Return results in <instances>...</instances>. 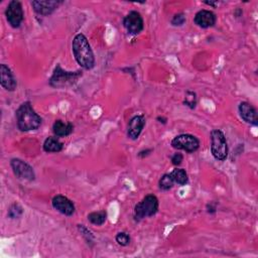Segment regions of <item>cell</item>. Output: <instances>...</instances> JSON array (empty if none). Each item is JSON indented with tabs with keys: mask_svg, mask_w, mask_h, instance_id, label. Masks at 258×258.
<instances>
[{
	"mask_svg": "<svg viewBox=\"0 0 258 258\" xmlns=\"http://www.w3.org/2000/svg\"><path fill=\"white\" fill-rule=\"evenodd\" d=\"M72 48L77 62L85 70H91L95 66V56L87 37L83 33H78L73 41Z\"/></svg>",
	"mask_w": 258,
	"mask_h": 258,
	"instance_id": "cell-1",
	"label": "cell"
},
{
	"mask_svg": "<svg viewBox=\"0 0 258 258\" xmlns=\"http://www.w3.org/2000/svg\"><path fill=\"white\" fill-rule=\"evenodd\" d=\"M17 127L20 131H31L41 125V117L34 111L29 101L23 102L15 112Z\"/></svg>",
	"mask_w": 258,
	"mask_h": 258,
	"instance_id": "cell-2",
	"label": "cell"
},
{
	"mask_svg": "<svg viewBox=\"0 0 258 258\" xmlns=\"http://www.w3.org/2000/svg\"><path fill=\"white\" fill-rule=\"evenodd\" d=\"M158 199L154 195L145 196L134 208V219L140 221L147 217L154 216L158 211Z\"/></svg>",
	"mask_w": 258,
	"mask_h": 258,
	"instance_id": "cell-3",
	"label": "cell"
},
{
	"mask_svg": "<svg viewBox=\"0 0 258 258\" xmlns=\"http://www.w3.org/2000/svg\"><path fill=\"white\" fill-rule=\"evenodd\" d=\"M211 152L219 161H224L228 157L227 140L225 134L219 129H214L211 132Z\"/></svg>",
	"mask_w": 258,
	"mask_h": 258,
	"instance_id": "cell-4",
	"label": "cell"
},
{
	"mask_svg": "<svg viewBox=\"0 0 258 258\" xmlns=\"http://www.w3.org/2000/svg\"><path fill=\"white\" fill-rule=\"evenodd\" d=\"M82 76V72H66L59 64L53 71V74L49 80V85L53 88H63L73 85Z\"/></svg>",
	"mask_w": 258,
	"mask_h": 258,
	"instance_id": "cell-5",
	"label": "cell"
},
{
	"mask_svg": "<svg viewBox=\"0 0 258 258\" xmlns=\"http://www.w3.org/2000/svg\"><path fill=\"white\" fill-rule=\"evenodd\" d=\"M171 146L178 150L194 153L200 147V140L191 134H179L171 140Z\"/></svg>",
	"mask_w": 258,
	"mask_h": 258,
	"instance_id": "cell-6",
	"label": "cell"
},
{
	"mask_svg": "<svg viewBox=\"0 0 258 258\" xmlns=\"http://www.w3.org/2000/svg\"><path fill=\"white\" fill-rule=\"evenodd\" d=\"M5 16L11 27L18 28L24 18V13H23L21 3L16 0L10 1L5 10Z\"/></svg>",
	"mask_w": 258,
	"mask_h": 258,
	"instance_id": "cell-7",
	"label": "cell"
},
{
	"mask_svg": "<svg viewBox=\"0 0 258 258\" xmlns=\"http://www.w3.org/2000/svg\"><path fill=\"white\" fill-rule=\"evenodd\" d=\"M123 26L127 32L132 35H136L143 30L144 22L141 14L137 11H130L123 19Z\"/></svg>",
	"mask_w": 258,
	"mask_h": 258,
	"instance_id": "cell-8",
	"label": "cell"
},
{
	"mask_svg": "<svg viewBox=\"0 0 258 258\" xmlns=\"http://www.w3.org/2000/svg\"><path fill=\"white\" fill-rule=\"evenodd\" d=\"M10 165L16 177L25 180H33L35 178L33 168L25 161L19 158H12L10 161Z\"/></svg>",
	"mask_w": 258,
	"mask_h": 258,
	"instance_id": "cell-9",
	"label": "cell"
},
{
	"mask_svg": "<svg viewBox=\"0 0 258 258\" xmlns=\"http://www.w3.org/2000/svg\"><path fill=\"white\" fill-rule=\"evenodd\" d=\"M51 204L57 212L64 216H72L76 210L74 203L62 195H56L55 197H53Z\"/></svg>",
	"mask_w": 258,
	"mask_h": 258,
	"instance_id": "cell-10",
	"label": "cell"
},
{
	"mask_svg": "<svg viewBox=\"0 0 258 258\" xmlns=\"http://www.w3.org/2000/svg\"><path fill=\"white\" fill-rule=\"evenodd\" d=\"M145 123H146V120L143 115L133 116L128 122L127 136L132 140L137 139L139 137V135L141 134V132L145 126Z\"/></svg>",
	"mask_w": 258,
	"mask_h": 258,
	"instance_id": "cell-11",
	"label": "cell"
},
{
	"mask_svg": "<svg viewBox=\"0 0 258 258\" xmlns=\"http://www.w3.org/2000/svg\"><path fill=\"white\" fill-rule=\"evenodd\" d=\"M62 2L61 1H55V0H45V1H39V0H33L31 1V6L33 10L42 16L50 15Z\"/></svg>",
	"mask_w": 258,
	"mask_h": 258,
	"instance_id": "cell-12",
	"label": "cell"
},
{
	"mask_svg": "<svg viewBox=\"0 0 258 258\" xmlns=\"http://www.w3.org/2000/svg\"><path fill=\"white\" fill-rule=\"evenodd\" d=\"M216 14L213 11L202 9L195 15L194 22L201 28H209L216 24Z\"/></svg>",
	"mask_w": 258,
	"mask_h": 258,
	"instance_id": "cell-13",
	"label": "cell"
},
{
	"mask_svg": "<svg viewBox=\"0 0 258 258\" xmlns=\"http://www.w3.org/2000/svg\"><path fill=\"white\" fill-rule=\"evenodd\" d=\"M241 118L252 125L258 124V113L257 110L248 102H241L238 107Z\"/></svg>",
	"mask_w": 258,
	"mask_h": 258,
	"instance_id": "cell-14",
	"label": "cell"
},
{
	"mask_svg": "<svg viewBox=\"0 0 258 258\" xmlns=\"http://www.w3.org/2000/svg\"><path fill=\"white\" fill-rule=\"evenodd\" d=\"M0 83H1V86L9 92L14 91L17 86L16 80L11 70L4 63L0 64Z\"/></svg>",
	"mask_w": 258,
	"mask_h": 258,
	"instance_id": "cell-15",
	"label": "cell"
},
{
	"mask_svg": "<svg viewBox=\"0 0 258 258\" xmlns=\"http://www.w3.org/2000/svg\"><path fill=\"white\" fill-rule=\"evenodd\" d=\"M74 130V126L71 123H66L62 120H55L52 125V132L56 137L69 136Z\"/></svg>",
	"mask_w": 258,
	"mask_h": 258,
	"instance_id": "cell-16",
	"label": "cell"
},
{
	"mask_svg": "<svg viewBox=\"0 0 258 258\" xmlns=\"http://www.w3.org/2000/svg\"><path fill=\"white\" fill-rule=\"evenodd\" d=\"M62 149V143L56 136L47 137L43 142V150L45 152H59Z\"/></svg>",
	"mask_w": 258,
	"mask_h": 258,
	"instance_id": "cell-17",
	"label": "cell"
},
{
	"mask_svg": "<svg viewBox=\"0 0 258 258\" xmlns=\"http://www.w3.org/2000/svg\"><path fill=\"white\" fill-rule=\"evenodd\" d=\"M170 175L172 176L174 182H176L179 185H184L188 182V177L185 169L183 168H174L171 172Z\"/></svg>",
	"mask_w": 258,
	"mask_h": 258,
	"instance_id": "cell-18",
	"label": "cell"
},
{
	"mask_svg": "<svg viewBox=\"0 0 258 258\" xmlns=\"http://www.w3.org/2000/svg\"><path fill=\"white\" fill-rule=\"evenodd\" d=\"M107 220V213L106 211H99V212H92L88 215V221L96 226H102Z\"/></svg>",
	"mask_w": 258,
	"mask_h": 258,
	"instance_id": "cell-19",
	"label": "cell"
},
{
	"mask_svg": "<svg viewBox=\"0 0 258 258\" xmlns=\"http://www.w3.org/2000/svg\"><path fill=\"white\" fill-rule=\"evenodd\" d=\"M173 183H174V180L172 178V176L170 175V173H164L159 181H158V185H159V188L162 189V190H168L170 189L172 186H173Z\"/></svg>",
	"mask_w": 258,
	"mask_h": 258,
	"instance_id": "cell-20",
	"label": "cell"
},
{
	"mask_svg": "<svg viewBox=\"0 0 258 258\" xmlns=\"http://www.w3.org/2000/svg\"><path fill=\"white\" fill-rule=\"evenodd\" d=\"M183 104L185 106H187L188 108L194 109L197 105V95H196V93L191 92V91H187L185 93V96H184Z\"/></svg>",
	"mask_w": 258,
	"mask_h": 258,
	"instance_id": "cell-21",
	"label": "cell"
},
{
	"mask_svg": "<svg viewBox=\"0 0 258 258\" xmlns=\"http://www.w3.org/2000/svg\"><path fill=\"white\" fill-rule=\"evenodd\" d=\"M23 213L22 208L18 204H12L8 209V216L11 219H17L19 218Z\"/></svg>",
	"mask_w": 258,
	"mask_h": 258,
	"instance_id": "cell-22",
	"label": "cell"
},
{
	"mask_svg": "<svg viewBox=\"0 0 258 258\" xmlns=\"http://www.w3.org/2000/svg\"><path fill=\"white\" fill-rule=\"evenodd\" d=\"M116 242L120 246H127L130 243V236L126 232H120L115 237Z\"/></svg>",
	"mask_w": 258,
	"mask_h": 258,
	"instance_id": "cell-23",
	"label": "cell"
},
{
	"mask_svg": "<svg viewBox=\"0 0 258 258\" xmlns=\"http://www.w3.org/2000/svg\"><path fill=\"white\" fill-rule=\"evenodd\" d=\"M78 230L80 231V233L82 234V236L86 239V241H87L88 243L93 242L94 236H93V234L91 233V231H89L88 228H86L84 225H78Z\"/></svg>",
	"mask_w": 258,
	"mask_h": 258,
	"instance_id": "cell-24",
	"label": "cell"
},
{
	"mask_svg": "<svg viewBox=\"0 0 258 258\" xmlns=\"http://www.w3.org/2000/svg\"><path fill=\"white\" fill-rule=\"evenodd\" d=\"M185 22V15L183 13L175 14L171 19V24L173 26H181Z\"/></svg>",
	"mask_w": 258,
	"mask_h": 258,
	"instance_id": "cell-25",
	"label": "cell"
},
{
	"mask_svg": "<svg viewBox=\"0 0 258 258\" xmlns=\"http://www.w3.org/2000/svg\"><path fill=\"white\" fill-rule=\"evenodd\" d=\"M182 159H183V156H182V154L179 153V152H176V153H174V154L171 156V162H172L173 165H176V166H178V165L181 163Z\"/></svg>",
	"mask_w": 258,
	"mask_h": 258,
	"instance_id": "cell-26",
	"label": "cell"
}]
</instances>
